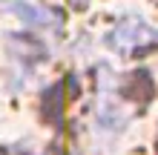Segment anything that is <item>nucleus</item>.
<instances>
[{"mask_svg": "<svg viewBox=\"0 0 158 155\" xmlns=\"http://www.w3.org/2000/svg\"><path fill=\"white\" fill-rule=\"evenodd\" d=\"M150 43H158V32L150 29V26L144 20H138V17H124V20L106 35V46L121 52V55H127L132 49H141V46H150Z\"/></svg>", "mask_w": 158, "mask_h": 155, "instance_id": "1", "label": "nucleus"}, {"mask_svg": "<svg viewBox=\"0 0 158 155\" xmlns=\"http://www.w3.org/2000/svg\"><path fill=\"white\" fill-rule=\"evenodd\" d=\"M9 12L17 14L20 20L26 23H35V26H46V23H55V17L46 12V9H38V6H32V3H26V0H9Z\"/></svg>", "mask_w": 158, "mask_h": 155, "instance_id": "2", "label": "nucleus"}]
</instances>
